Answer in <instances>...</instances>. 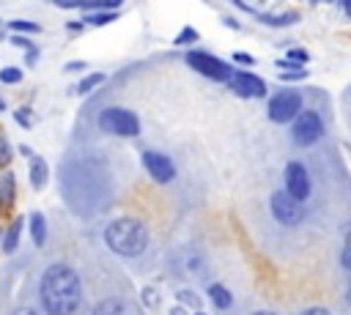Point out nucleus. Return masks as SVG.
<instances>
[{
	"instance_id": "obj_1",
	"label": "nucleus",
	"mask_w": 351,
	"mask_h": 315,
	"mask_svg": "<svg viewBox=\"0 0 351 315\" xmlns=\"http://www.w3.org/2000/svg\"><path fill=\"white\" fill-rule=\"evenodd\" d=\"M38 293L47 315H74L82 301V282L71 266L52 263L41 274Z\"/></svg>"
},
{
	"instance_id": "obj_2",
	"label": "nucleus",
	"mask_w": 351,
	"mask_h": 315,
	"mask_svg": "<svg viewBox=\"0 0 351 315\" xmlns=\"http://www.w3.org/2000/svg\"><path fill=\"white\" fill-rule=\"evenodd\" d=\"M104 244L121 257H137L148 247V227L137 216H118L104 227Z\"/></svg>"
},
{
	"instance_id": "obj_3",
	"label": "nucleus",
	"mask_w": 351,
	"mask_h": 315,
	"mask_svg": "<svg viewBox=\"0 0 351 315\" xmlns=\"http://www.w3.org/2000/svg\"><path fill=\"white\" fill-rule=\"evenodd\" d=\"M99 129L107 134H118V137H134L140 134V118L132 110L107 107L99 112Z\"/></svg>"
},
{
	"instance_id": "obj_4",
	"label": "nucleus",
	"mask_w": 351,
	"mask_h": 315,
	"mask_svg": "<svg viewBox=\"0 0 351 315\" xmlns=\"http://www.w3.org/2000/svg\"><path fill=\"white\" fill-rule=\"evenodd\" d=\"M291 137L296 145H313L324 137V121L315 110H299L291 121Z\"/></svg>"
},
{
	"instance_id": "obj_5",
	"label": "nucleus",
	"mask_w": 351,
	"mask_h": 315,
	"mask_svg": "<svg viewBox=\"0 0 351 315\" xmlns=\"http://www.w3.org/2000/svg\"><path fill=\"white\" fill-rule=\"evenodd\" d=\"M269 211L285 227H293V225H302L304 222V205H302V200L291 197L285 189L282 192H274L269 197Z\"/></svg>"
},
{
	"instance_id": "obj_6",
	"label": "nucleus",
	"mask_w": 351,
	"mask_h": 315,
	"mask_svg": "<svg viewBox=\"0 0 351 315\" xmlns=\"http://www.w3.org/2000/svg\"><path fill=\"white\" fill-rule=\"evenodd\" d=\"M186 63H189V68H195L197 74H203V77H208V79H214V82H228L230 74H233L225 60L214 58L211 52H200V49L186 52Z\"/></svg>"
},
{
	"instance_id": "obj_7",
	"label": "nucleus",
	"mask_w": 351,
	"mask_h": 315,
	"mask_svg": "<svg viewBox=\"0 0 351 315\" xmlns=\"http://www.w3.org/2000/svg\"><path fill=\"white\" fill-rule=\"evenodd\" d=\"M299 110H302V96L296 90H280L266 104V112L274 123H291Z\"/></svg>"
},
{
	"instance_id": "obj_8",
	"label": "nucleus",
	"mask_w": 351,
	"mask_h": 315,
	"mask_svg": "<svg viewBox=\"0 0 351 315\" xmlns=\"http://www.w3.org/2000/svg\"><path fill=\"white\" fill-rule=\"evenodd\" d=\"M143 167L148 170V175L156 184H170L176 178V164L170 162V156H165L159 151H145L143 153Z\"/></svg>"
},
{
	"instance_id": "obj_9",
	"label": "nucleus",
	"mask_w": 351,
	"mask_h": 315,
	"mask_svg": "<svg viewBox=\"0 0 351 315\" xmlns=\"http://www.w3.org/2000/svg\"><path fill=\"white\" fill-rule=\"evenodd\" d=\"M285 192L296 200L310 197V175H307L302 162H288L285 164Z\"/></svg>"
},
{
	"instance_id": "obj_10",
	"label": "nucleus",
	"mask_w": 351,
	"mask_h": 315,
	"mask_svg": "<svg viewBox=\"0 0 351 315\" xmlns=\"http://www.w3.org/2000/svg\"><path fill=\"white\" fill-rule=\"evenodd\" d=\"M228 85H230V90H233L236 96H241V99H261V96H266V82H263L261 77L250 74V71L230 74Z\"/></svg>"
},
{
	"instance_id": "obj_11",
	"label": "nucleus",
	"mask_w": 351,
	"mask_h": 315,
	"mask_svg": "<svg viewBox=\"0 0 351 315\" xmlns=\"http://www.w3.org/2000/svg\"><path fill=\"white\" fill-rule=\"evenodd\" d=\"M14 200H16V181L11 173H3L0 175V214L8 211L14 205Z\"/></svg>"
},
{
	"instance_id": "obj_12",
	"label": "nucleus",
	"mask_w": 351,
	"mask_h": 315,
	"mask_svg": "<svg viewBox=\"0 0 351 315\" xmlns=\"http://www.w3.org/2000/svg\"><path fill=\"white\" fill-rule=\"evenodd\" d=\"M206 293H208V299H211V304H214L217 310H230V307H233V293H230L222 282H211Z\"/></svg>"
},
{
	"instance_id": "obj_13",
	"label": "nucleus",
	"mask_w": 351,
	"mask_h": 315,
	"mask_svg": "<svg viewBox=\"0 0 351 315\" xmlns=\"http://www.w3.org/2000/svg\"><path fill=\"white\" fill-rule=\"evenodd\" d=\"M49 181V167L41 156H30V184L33 189H44Z\"/></svg>"
},
{
	"instance_id": "obj_14",
	"label": "nucleus",
	"mask_w": 351,
	"mask_h": 315,
	"mask_svg": "<svg viewBox=\"0 0 351 315\" xmlns=\"http://www.w3.org/2000/svg\"><path fill=\"white\" fill-rule=\"evenodd\" d=\"M19 236H22V219L16 216V219L8 225V230L0 236V249H3L5 255H11V252L16 249V244H19Z\"/></svg>"
},
{
	"instance_id": "obj_15",
	"label": "nucleus",
	"mask_w": 351,
	"mask_h": 315,
	"mask_svg": "<svg viewBox=\"0 0 351 315\" xmlns=\"http://www.w3.org/2000/svg\"><path fill=\"white\" fill-rule=\"evenodd\" d=\"M30 236H33V244L36 247H44V241H47V219L38 211L30 214Z\"/></svg>"
},
{
	"instance_id": "obj_16",
	"label": "nucleus",
	"mask_w": 351,
	"mask_h": 315,
	"mask_svg": "<svg viewBox=\"0 0 351 315\" xmlns=\"http://www.w3.org/2000/svg\"><path fill=\"white\" fill-rule=\"evenodd\" d=\"M90 315H126V307H123V301H118V299H101V301L93 307Z\"/></svg>"
},
{
	"instance_id": "obj_17",
	"label": "nucleus",
	"mask_w": 351,
	"mask_h": 315,
	"mask_svg": "<svg viewBox=\"0 0 351 315\" xmlns=\"http://www.w3.org/2000/svg\"><path fill=\"white\" fill-rule=\"evenodd\" d=\"M176 299L181 301V307H186V310H200V293L197 290H192V288H178L176 290Z\"/></svg>"
},
{
	"instance_id": "obj_18",
	"label": "nucleus",
	"mask_w": 351,
	"mask_h": 315,
	"mask_svg": "<svg viewBox=\"0 0 351 315\" xmlns=\"http://www.w3.org/2000/svg\"><path fill=\"white\" fill-rule=\"evenodd\" d=\"M263 25H271V27H282V25H293L296 19H299V14H261L258 16Z\"/></svg>"
},
{
	"instance_id": "obj_19",
	"label": "nucleus",
	"mask_w": 351,
	"mask_h": 315,
	"mask_svg": "<svg viewBox=\"0 0 351 315\" xmlns=\"http://www.w3.org/2000/svg\"><path fill=\"white\" fill-rule=\"evenodd\" d=\"M104 82V74L101 71H96V74H88L85 79H80V85H77V93L80 96H85V93H90L96 85H101Z\"/></svg>"
},
{
	"instance_id": "obj_20",
	"label": "nucleus",
	"mask_w": 351,
	"mask_h": 315,
	"mask_svg": "<svg viewBox=\"0 0 351 315\" xmlns=\"http://www.w3.org/2000/svg\"><path fill=\"white\" fill-rule=\"evenodd\" d=\"M115 19H118V11H99V14L85 16V22H90V25H107V22H115Z\"/></svg>"
},
{
	"instance_id": "obj_21",
	"label": "nucleus",
	"mask_w": 351,
	"mask_h": 315,
	"mask_svg": "<svg viewBox=\"0 0 351 315\" xmlns=\"http://www.w3.org/2000/svg\"><path fill=\"white\" fill-rule=\"evenodd\" d=\"M0 82H8V85H16V82H22V68H14V66H5V68H0Z\"/></svg>"
},
{
	"instance_id": "obj_22",
	"label": "nucleus",
	"mask_w": 351,
	"mask_h": 315,
	"mask_svg": "<svg viewBox=\"0 0 351 315\" xmlns=\"http://www.w3.org/2000/svg\"><path fill=\"white\" fill-rule=\"evenodd\" d=\"M140 299H143V307H145V310H156V307H159V293H156L154 288H143Z\"/></svg>"
},
{
	"instance_id": "obj_23",
	"label": "nucleus",
	"mask_w": 351,
	"mask_h": 315,
	"mask_svg": "<svg viewBox=\"0 0 351 315\" xmlns=\"http://www.w3.org/2000/svg\"><path fill=\"white\" fill-rule=\"evenodd\" d=\"M11 30H16V33H38V25L36 22H25V19H14Z\"/></svg>"
},
{
	"instance_id": "obj_24",
	"label": "nucleus",
	"mask_w": 351,
	"mask_h": 315,
	"mask_svg": "<svg viewBox=\"0 0 351 315\" xmlns=\"http://www.w3.org/2000/svg\"><path fill=\"white\" fill-rule=\"evenodd\" d=\"M195 38H197V30H195V27H184L173 41H176V44H192Z\"/></svg>"
},
{
	"instance_id": "obj_25",
	"label": "nucleus",
	"mask_w": 351,
	"mask_h": 315,
	"mask_svg": "<svg viewBox=\"0 0 351 315\" xmlns=\"http://www.w3.org/2000/svg\"><path fill=\"white\" fill-rule=\"evenodd\" d=\"M288 60H293L296 66H302L304 60H310V55H307V49H299V47H293V49H288V55H285Z\"/></svg>"
},
{
	"instance_id": "obj_26",
	"label": "nucleus",
	"mask_w": 351,
	"mask_h": 315,
	"mask_svg": "<svg viewBox=\"0 0 351 315\" xmlns=\"http://www.w3.org/2000/svg\"><path fill=\"white\" fill-rule=\"evenodd\" d=\"M11 162V148H8V140L0 134V164H8Z\"/></svg>"
},
{
	"instance_id": "obj_27",
	"label": "nucleus",
	"mask_w": 351,
	"mask_h": 315,
	"mask_svg": "<svg viewBox=\"0 0 351 315\" xmlns=\"http://www.w3.org/2000/svg\"><path fill=\"white\" fill-rule=\"evenodd\" d=\"M233 60L241 63V66H252V63H255V58H252L250 52H233Z\"/></svg>"
},
{
	"instance_id": "obj_28",
	"label": "nucleus",
	"mask_w": 351,
	"mask_h": 315,
	"mask_svg": "<svg viewBox=\"0 0 351 315\" xmlns=\"http://www.w3.org/2000/svg\"><path fill=\"white\" fill-rule=\"evenodd\" d=\"M299 315H332L326 307H307V310H302Z\"/></svg>"
},
{
	"instance_id": "obj_29",
	"label": "nucleus",
	"mask_w": 351,
	"mask_h": 315,
	"mask_svg": "<svg viewBox=\"0 0 351 315\" xmlns=\"http://www.w3.org/2000/svg\"><path fill=\"white\" fill-rule=\"evenodd\" d=\"M11 44L19 47V49H30V47H33V44H30L27 38H22V36H11Z\"/></svg>"
},
{
	"instance_id": "obj_30",
	"label": "nucleus",
	"mask_w": 351,
	"mask_h": 315,
	"mask_svg": "<svg viewBox=\"0 0 351 315\" xmlns=\"http://www.w3.org/2000/svg\"><path fill=\"white\" fill-rule=\"evenodd\" d=\"M16 121H19L25 129H30V112H27V110H16Z\"/></svg>"
},
{
	"instance_id": "obj_31",
	"label": "nucleus",
	"mask_w": 351,
	"mask_h": 315,
	"mask_svg": "<svg viewBox=\"0 0 351 315\" xmlns=\"http://www.w3.org/2000/svg\"><path fill=\"white\" fill-rule=\"evenodd\" d=\"M351 252H348V241L343 244V252H340V263H343V268H351V257H348Z\"/></svg>"
},
{
	"instance_id": "obj_32",
	"label": "nucleus",
	"mask_w": 351,
	"mask_h": 315,
	"mask_svg": "<svg viewBox=\"0 0 351 315\" xmlns=\"http://www.w3.org/2000/svg\"><path fill=\"white\" fill-rule=\"evenodd\" d=\"M60 8H80L82 5V0H55Z\"/></svg>"
},
{
	"instance_id": "obj_33",
	"label": "nucleus",
	"mask_w": 351,
	"mask_h": 315,
	"mask_svg": "<svg viewBox=\"0 0 351 315\" xmlns=\"http://www.w3.org/2000/svg\"><path fill=\"white\" fill-rule=\"evenodd\" d=\"M11 315H38V312H36L33 307H16V310H14Z\"/></svg>"
},
{
	"instance_id": "obj_34",
	"label": "nucleus",
	"mask_w": 351,
	"mask_h": 315,
	"mask_svg": "<svg viewBox=\"0 0 351 315\" xmlns=\"http://www.w3.org/2000/svg\"><path fill=\"white\" fill-rule=\"evenodd\" d=\"M121 3H123V0H101V5H104L107 11H115V8L121 5Z\"/></svg>"
},
{
	"instance_id": "obj_35",
	"label": "nucleus",
	"mask_w": 351,
	"mask_h": 315,
	"mask_svg": "<svg viewBox=\"0 0 351 315\" xmlns=\"http://www.w3.org/2000/svg\"><path fill=\"white\" fill-rule=\"evenodd\" d=\"M99 5H101V0H82V5H80V8H85V11H88V8H99Z\"/></svg>"
},
{
	"instance_id": "obj_36",
	"label": "nucleus",
	"mask_w": 351,
	"mask_h": 315,
	"mask_svg": "<svg viewBox=\"0 0 351 315\" xmlns=\"http://www.w3.org/2000/svg\"><path fill=\"white\" fill-rule=\"evenodd\" d=\"M170 315H189V312H186V307H181V304H176V307L170 310Z\"/></svg>"
},
{
	"instance_id": "obj_37",
	"label": "nucleus",
	"mask_w": 351,
	"mask_h": 315,
	"mask_svg": "<svg viewBox=\"0 0 351 315\" xmlns=\"http://www.w3.org/2000/svg\"><path fill=\"white\" fill-rule=\"evenodd\" d=\"M80 68H85V63H80V60H77V63H69V66H66V71H80Z\"/></svg>"
},
{
	"instance_id": "obj_38",
	"label": "nucleus",
	"mask_w": 351,
	"mask_h": 315,
	"mask_svg": "<svg viewBox=\"0 0 351 315\" xmlns=\"http://www.w3.org/2000/svg\"><path fill=\"white\" fill-rule=\"evenodd\" d=\"M19 153H22V156H27V159L33 156V151H30V145H19Z\"/></svg>"
},
{
	"instance_id": "obj_39",
	"label": "nucleus",
	"mask_w": 351,
	"mask_h": 315,
	"mask_svg": "<svg viewBox=\"0 0 351 315\" xmlns=\"http://www.w3.org/2000/svg\"><path fill=\"white\" fill-rule=\"evenodd\" d=\"M252 315H274L271 310H258V312H252Z\"/></svg>"
},
{
	"instance_id": "obj_40",
	"label": "nucleus",
	"mask_w": 351,
	"mask_h": 315,
	"mask_svg": "<svg viewBox=\"0 0 351 315\" xmlns=\"http://www.w3.org/2000/svg\"><path fill=\"white\" fill-rule=\"evenodd\" d=\"M340 5H343V11H348V0H340Z\"/></svg>"
},
{
	"instance_id": "obj_41",
	"label": "nucleus",
	"mask_w": 351,
	"mask_h": 315,
	"mask_svg": "<svg viewBox=\"0 0 351 315\" xmlns=\"http://www.w3.org/2000/svg\"><path fill=\"white\" fill-rule=\"evenodd\" d=\"M189 315H206V312H203V310H192Z\"/></svg>"
},
{
	"instance_id": "obj_42",
	"label": "nucleus",
	"mask_w": 351,
	"mask_h": 315,
	"mask_svg": "<svg viewBox=\"0 0 351 315\" xmlns=\"http://www.w3.org/2000/svg\"><path fill=\"white\" fill-rule=\"evenodd\" d=\"M3 110H5V101H3V99H0V112H3Z\"/></svg>"
},
{
	"instance_id": "obj_43",
	"label": "nucleus",
	"mask_w": 351,
	"mask_h": 315,
	"mask_svg": "<svg viewBox=\"0 0 351 315\" xmlns=\"http://www.w3.org/2000/svg\"><path fill=\"white\" fill-rule=\"evenodd\" d=\"M326 3H332V0H326Z\"/></svg>"
},
{
	"instance_id": "obj_44",
	"label": "nucleus",
	"mask_w": 351,
	"mask_h": 315,
	"mask_svg": "<svg viewBox=\"0 0 351 315\" xmlns=\"http://www.w3.org/2000/svg\"><path fill=\"white\" fill-rule=\"evenodd\" d=\"M0 236H3V233H0Z\"/></svg>"
}]
</instances>
